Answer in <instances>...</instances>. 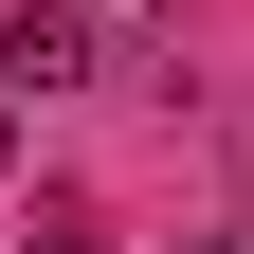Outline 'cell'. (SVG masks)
I'll list each match as a JSON object with an SVG mask.
<instances>
[{
  "label": "cell",
  "instance_id": "6da1fadb",
  "mask_svg": "<svg viewBox=\"0 0 254 254\" xmlns=\"http://www.w3.org/2000/svg\"><path fill=\"white\" fill-rule=\"evenodd\" d=\"M91 55H109L91 0H18V18H0V109H18V91H91Z\"/></svg>",
  "mask_w": 254,
  "mask_h": 254
},
{
  "label": "cell",
  "instance_id": "7a4b0ae2",
  "mask_svg": "<svg viewBox=\"0 0 254 254\" xmlns=\"http://www.w3.org/2000/svg\"><path fill=\"white\" fill-rule=\"evenodd\" d=\"M18 254H91V200H37V236H18Z\"/></svg>",
  "mask_w": 254,
  "mask_h": 254
},
{
  "label": "cell",
  "instance_id": "3957f363",
  "mask_svg": "<svg viewBox=\"0 0 254 254\" xmlns=\"http://www.w3.org/2000/svg\"><path fill=\"white\" fill-rule=\"evenodd\" d=\"M0 164H18V109H0Z\"/></svg>",
  "mask_w": 254,
  "mask_h": 254
}]
</instances>
